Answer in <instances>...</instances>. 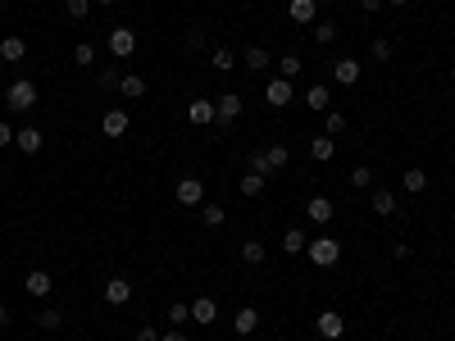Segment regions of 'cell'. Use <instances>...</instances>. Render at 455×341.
<instances>
[{"mask_svg":"<svg viewBox=\"0 0 455 341\" xmlns=\"http://www.w3.org/2000/svg\"><path fill=\"white\" fill-rule=\"evenodd\" d=\"M105 46H110L114 60H132V51H137V32H132V27H110Z\"/></svg>","mask_w":455,"mask_h":341,"instance_id":"obj_4","label":"cell"},{"mask_svg":"<svg viewBox=\"0 0 455 341\" xmlns=\"http://www.w3.org/2000/svg\"><path fill=\"white\" fill-rule=\"evenodd\" d=\"M173 196H178V205L200 210V205H205V182H200V178H182L178 187H173Z\"/></svg>","mask_w":455,"mask_h":341,"instance_id":"obj_5","label":"cell"},{"mask_svg":"<svg viewBox=\"0 0 455 341\" xmlns=\"http://www.w3.org/2000/svg\"><path fill=\"white\" fill-rule=\"evenodd\" d=\"M14 146H18V150H23V155H37V150H41V146H46V132H41V128H32V123H27V128H18V136H14Z\"/></svg>","mask_w":455,"mask_h":341,"instance_id":"obj_12","label":"cell"},{"mask_svg":"<svg viewBox=\"0 0 455 341\" xmlns=\"http://www.w3.org/2000/svg\"><path fill=\"white\" fill-rule=\"evenodd\" d=\"M323 132H328V136H342V132H346V114H342V110H328V114H323Z\"/></svg>","mask_w":455,"mask_h":341,"instance_id":"obj_34","label":"cell"},{"mask_svg":"<svg viewBox=\"0 0 455 341\" xmlns=\"http://www.w3.org/2000/svg\"><path fill=\"white\" fill-rule=\"evenodd\" d=\"M210 64H214V68H219V73H232V68H237L241 60H237V55H232V51H228V46H219V51H214V55H210Z\"/></svg>","mask_w":455,"mask_h":341,"instance_id":"obj_31","label":"cell"},{"mask_svg":"<svg viewBox=\"0 0 455 341\" xmlns=\"http://www.w3.org/2000/svg\"><path fill=\"white\" fill-rule=\"evenodd\" d=\"M9 328V305H0V333Z\"/></svg>","mask_w":455,"mask_h":341,"instance_id":"obj_45","label":"cell"},{"mask_svg":"<svg viewBox=\"0 0 455 341\" xmlns=\"http://www.w3.org/2000/svg\"><path fill=\"white\" fill-rule=\"evenodd\" d=\"M309 155H314L319 164L333 160V155H337V141H333V136H314V141H309Z\"/></svg>","mask_w":455,"mask_h":341,"instance_id":"obj_27","label":"cell"},{"mask_svg":"<svg viewBox=\"0 0 455 341\" xmlns=\"http://www.w3.org/2000/svg\"><path fill=\"white\" fill-rule=\"evenodd\" d=\"M305 246H309V237L301 228H287L283 232V250H287V255H305Z\"/></svg>","mask_w":455,"mask_h":341,"instance_id":"obj_24","label":"cell"},{"mask_svg":"<svg viewBox=\"0 0 455 341\" xmlns=\"http://www.w3.org/2000/svg\"><path fill=\"white\" fill-rule=\"evenodd\" d=\"M137 341H160V333H155V323H141V328H137Z\"/></svg>","mask_w":455,"mask_h":341,"instance_id":"obj_42","label":"cell"},{"mask_svg":"<svg viewBox=\"0 0 455 341\" xmlns=\"http://www.w3.org/2000/svg\"><path fill=\"white\" fill-rule=\"evenodd\" d=\"M269 64H274V60H269L264 46H246V51H241V68H250V73H264Z\"/></svg>","mask_w":455,"mask_h":341,"instance_id":"obj_17","label":"cell"},{"mask_svg":"<svg viewBox=\"0 0 455 341\" xmlns=\"http://www.w3.org/2000/svg\"><path fill=\"white\" fill-rule=\"evenodd\" d=\"M314 328H319V337H323V341H342V333H346V319L337 314V309H323V314L314 319Z\"/></svg>","mask_w":455,"mask_h":341,"instance_id":"obj_6","label":"cell"},{"mask_svg":"<svg viewBox=\"0 0 455 341\" xmlns=\"http://www.w3.org/2000/svg\"><path fill=\"white\" fill-rule=\"evenodd\" d=\"M91 5H101V9H114V5H119V0H91Z\"/></svg>","mask_w":455,"mask_h":341,"instance_id":"obj_47","label":"cell"},{"mask_svg":"<svg viewBox=\"0 0 455 341\" xmlns=\"http://www.w3.org/2000/svg\"><path fill=\"white\" fill-rule=\"evenodd\" d=\"M37 328H41V333H55V328H64V314H60V309H51V305H46L41 314H37Z\"/></svg>","mask_w":455,"mask_h":341,"instance_id":"obj_32","label":"cell"},{"mask_svg":"<svg viewBox=\"0 0 455 341\" xmlns=\"http://www.w3.org/2000/svg\"><path fill=\"white\" fill-rule=\"evenodd\" d=\"M373 214H383V219H387V214H396V196L387 187H373Z\"/></svg>","mask_w":455,"mask_h":341,"instance_id":"obj_28","label":"cell"},{"mask_svg":"<svg viewBox=\"0 0 455 341\" xmlns=\"http://www.w3.org/2000/svg\"><path fill=\"white\" fill-rule=\"evenodd\" d=\"M105 300H110V305H128L132 300V282L128 278H110L105 282Z\"/></svg>","mask_w":455,"mask_h":341,"instance_id":"obj_15","label":"cell"},{"mask_svg":"<svg viewBox=\"0 0 455 341\" xmlns=\"http://www.w3.org/2000/svg\"><path fill=\"white\" fill-rule=\"evenodd\" d=\"M264 191V173H246L241 178V196H259Z\"/></svg>","mask_w":455,"mask_h":341,"instance_id":"obj_37","label":"cell"},{"mask_svg":"<svg viewBox=\"0 0 455 341\" xmlns=\"http://www.w3.org/2000/svg\"><path fill=\"white\" fill-rule=\"evenodd\" d=\"M369 55H373V60H378V64H387V60H392V55H396V46L387 41V37H373V41H369Z\"/></svg>","mask_w":455,"mask_h":341,"instance_id":"obj_33","label":"cell"},{"mask_svg":"<svg viewBox=\"0 0 455 341\" xmlns=\"http://www.w3.org/2000/svg\"><path fill=\"white\" fill-rule=\"evenodd\" d=\"M14 136H18V132L9 128V123H0V146H9V141H14Z\"/></svg>","mask_w":455,"mask_h":341,"instance_id":"obj_44","label":"cell"},{"mask_svg":"<svg viewBox=\"0 0 455 341\" xmlns=\"http://www.w3.org/2000/svg\"><path fill=\"white\" fill-rule=\"evenodd\" d=\"M200 219H205V228H224V219H228V210H224V205H200Z\"/></svg>","mask_w":455,"mask_h":341,"instance_id":"obj_30","label":"cell"},{"mask_svg":"<svg viewBox=\"0 0 455 341\" xmlns=\"http://www.w3.org/2000/svg\"><path fill=\"white\" fill-rule=\"evenodd\" d=\"M333 73H337V82H342V86H355V82H360V60H337Z\"/></svg>","mask_w":455,"mask_h":341,"instance_id":"obj_22","label":"cell"},{"mask_svg":"<svg viewBox=\"0 0 455 341\" xmlns=\"http://www.w3.org/2000/svg\"><path fill=\"white\" fill-rule=\"evenodd\" d=\"M164 319H169V323H173V328H182V323H191V305H182V300H173V305H169V314H164Z\"/></svg>","mask_w":455,"mask_h":341,"instance_id":"obj_35","label":"cell"},{"mask_svg":"<svg viewBox=\"0 0 455 341\" xmlns=\"http://www.w3.org/2000/svg\"><path fill=\"white\" fill-rule=\"evenodd\" d=\"M187 119L196 123V128H210V123H214V101H191L187 105Z\"/></svg>","mask_w":455,"mask_h":341,"instance_id":"obj_19","label":"cell"},{"mask_svg":"<svg viewBox=\"0 0 455 341\" xmlns=\"http://www.w3.org/2000/svg\"><path fill=\"white\" fill-rule=\"evenodd\" d=\"M401 187L410 191V196H419V191L428 187V173H423V169H405V173H401Z\"/></svg>","mask_w":455,"mask_h":341,"instance_id":"obj_25","label":"cell"},{"mask_svg":"<svg viewBox=\"0 0 455 341\" xmlns=\"http://www.w3.org/2000/svg\"><path fill=\"white\" fill-rule=\"evenodd\" d=\"M205 41H210V37H205V27H187V51H191V55H196V51H205Z\"/></svg>","mask_w":455,"mask_h":341,"instance_id":"obj_40","label":"cell"},{"mask_svg":"<svg viewBox=\"0 0 455 341\" xmlns=\"http://www.w3.org/2000/svg\"><path fill=\"white\" fill-rule=\"evenodd\" d=\"M23 291H27V296H37V300H46V296L55 291V278H51L46 269H32V273L23 278Z\"/></svg>","mask_w":455,"mask_h":341,"instance_id":"obj_7","label":"cell"},{"mask_svg":"<svg viewBox=\"0 0 455 341\" xmlns=\"http://www.w3.org/2000/svg\"><path fill=\"white\" fill-rule=\"evenodd\" d=\"M128 128H132V119H128L123 110H110V114L101 119V132H105V136H123Z\"/></svg>","mask_w":455,"mask_h":341,"instance_id":"obj_18","label":"cell"},{"mask_svg":"<svg viewBox=\"0 0 455 341\" xmlns=\"http://www.w3.org/2000/svg\"><path fill=\"white\" fill-rule=\"evenodd\" d=\"M114 64H119V60H114ZM114 64H105L101 73H96V82H101L105 91H110V86H119V77H123V73H119V68H114Z\"/></svg>","mask_w":455,"mask_h":341,"instance_id":"obj_38","label":"cell"},{"mask_svg":"<svg viewBox=\"0 0 455 341\" xmlns=\"http://www.w3.org/2000/svg\"><path fill=\"white\" fill-rule=\"evenodd\" d=\"M264 101L274 105V110L292 105V101H296V96H292V82H287V77H274V82H264Z\"/></svg>","mask_w":455,"mask_h":341,"instance_id":"obj_9","label":"cell"},{"mask_svg":"<svg viewBox=\"0 0 455 341\" xmlns=\"http://www.w3.org/2000/svg\"><path fill=\"white\" fill-rule=\"evenodd\" d=\"M301 55H283V60H278V77H287V82H296V77H301Z\"/></svg>","mask_w":455,"mask_h":341,"instance_id":"obj_29","label":"cell"},{"mask_svg":"<svg viewBox=\"0 0 455 341\" xmlns=\"http://www.w3.org/2000/svg\"><path fill=\"white\" fill-rule=\"evenodd\" d=\"M214 319H219V305H214V300H210V296H196V300H191V323L210 328V323H214Z\"/></svg>","mask_w":455,"mask_h":341,"instance_id":"obj_13","label":"cell"},{"mask_svg":"<svg viewBox=\"0 0 455 341\" xmlns=\"http://www.w3.org/2000/svg\"><path fill=\"white\" fill-rule=\"evenodd\" d=\"M237 119H241V96L237 91L219 96L214 101V123H237Z\"/></svg>","mask_w":455,"mask_h":341,"instance_id":"obj_8","label":"cell"},{"mask_svg":"<svg viewBox=\"0 0 455 341\" xmlns=\"http://www.w3.org/2000/svg\"><path fill=\"white\" fill-rule=\"evenodd\" d=\"M305 110H314V114H328V110H333V91H328L323 82H314V86L305 91Z\"/></svg>","mask_w":455,"mask_h":341,"instance_id":"obj_14","label":"cell"},{"mask_svg":"<svg viewBox=\"0 0 455 341\" xmlns=\"http://www.w3.org/2000/svg\"><path fill=\"white\" fill-rule=\"evenodd\" d=\"M241 264H250V269H255V264H264V241H255V237H250V241H241Z\"/></svg>","mask_w":455,"mask_h":341,"instance_id":"obj_26","label":"cell"},{"mask_svg":"<svg viewBox=\"0 0 455 341\" xmlns=\"http://www.w3.org/2000/svg\"><path fill=\"white\" fill-rule=\"evenodd\" d=\"M232 328H237L241 337H250V333L259 328V309H255V305H241L237 314H232Z\"/></svg>","mask_w":455,"mask_h":341,"instance_id":"obj_16","label":"cell"},{"mask_svg":"<svg viewBox=\"0 0 455 341\" xmlns=\"http://www.w3.org/2000/svg\"><path fill=\"white\" fill-rule=\"evenodd\" d=\"M305 255L314 259L319 269H333L337 259H342V241H337V237H314V241L305 246Z\"/></svg>","mask_w":455,"mask_h":341,"instance_id":"obj_3","label":"cell"},{"mask_svg":"<svg viewBox=\"0 0 455 341\" xmlns=\"http://www.w3.org/2000/svg\"><path fill=\"white\" fill-rule=\"evenodd\" d=\"M160 341H187V337H182V333H178V328H173V333H164Z\"/></svg>","mask_w":455,"mask_h":341,"instance_id":"obj_46","label":"cell"},{"mask_svg":"<svg viewBox=\"0 0 455 341\" xmlns=\"http://www.w3.org/2000/svg\"><path fill=\"white\" fill-rule=\"evenodd\" d=\"M23 55H27V41H23V37H5V41H0V60H5V64H18Z\"/></svg>","mask_w":455,"mask_h":341,"instance_id":"obj_21","label":"cell"},{"mask_svg":"<svg viewBox=\"0 0 455 341\" xmlns=\"http://www.w3.org/2000/svg\"><path fill=\"white\" fill-rule=\"evenodd\" d=\"M64 14L69 18H86L91 14V0H64Z\"/></svg>","mask_w":455,"mask_h":341,"instance_id":"obj_41","label":"cell"},{"mask_svg":"<svg viewBox=\"0 0 455 341\" xmlns=\"http://www.w3.org/2000/svg\"><path fill=\"white\" fill-rule=\"evenodd\" d=\"M337 32H342V27H337V18H314V41L319 46H333Z\"/></svg>","mask_w":455,"mask_h":341,"instance_id":"obj_23","label":"cell"},{"mask_svg":"<svg viewBox=\"0 0 455 341\" xmlns=\"http://www.w3.org/2000/svg\"><path fill=\"white\" fill-rule=\"evenodd\" d=\"M119 96L141 101V96H146V77H141V73H123V77H119Z\"/></svg>","mask_w":455,"mask_h":341,"instance_id":"obj_20","label":"cell"},{"mask_svg":"<svg viewBox=\"0 0 455 341\" xmlns=\"http://www.w3.org/2000/svg\"><path fill=\"white\" fill-rule=\"evenodd\" d=\"M351 187H373V169H369V164H355V169H351Z\"/></svg>","mask_w":455,"mask_h":341,"instance_id":"obj_36","label":"cell"},{"mask_svg":"<svg viewBox=\"0 0 455 341\" xmlns=\"http://www.w3.org/2000/svg\"><path fill=\"white\" fill-rule=\"evenodd\" d=\"M333 214H337V205L328 200V196H314V200L305 205V219L319 223V228H328V223H333Z\"/></svg>","mask_w":455,"mask_h":341,"instance_id":"obj_10","label":"cell"},{"mask_svg":"<svg viewBox=\"0 0 455 341\" xmlns=\"http://www.w3.org/2000/svg\"><path fill=\"white\" fill-rule=\"evenodd\" d=\"M5 105H9L14 114H32V110H37V82H27V77L9 82V91H5Z\"/></svg>","mask_w":455,"mask_h":341,"instance_id":"obj_2","label":"cell"},{"mask_svg":"<svg viewBox=\"0 0 455 341\" xmlns=\"http://www.w3.org/2000/svg\"><path fill=\"white\" fill-rule=\"evenodd\" d=\"M387 5H410V0H387Z\"/></svg>","mask_w":455,"mask_h":341,"instance_id":"obj_48","label":"cell"},{"mask_svg":"<svg viewBox=\"0 0 455 341\" xmlns=\"http://www.w3.org/2000/svg\"><path fill=\"white\" fill-rule=\"evenodd\" d=\"M287 14H292V23L309 27L319 18V0H287Z\"/></svg>","mask_w":455,"mask_h":341,"instance_id":"obj_11","label":"cell"},{"mask_svg":"<svg viewBox=\"0 0 455 341\" xmlns=\"http://www.w3.org/2000/svg\"><path fill=\"white\" fill-rule=\"evenodd\" d=\"M451 82H455V64H451Z\"/></svg>","mask_w":455,"mask_h":341,"instance_id":"obj_49","label":"cell"},{"mask_svg":"<svg viewBox=\"0 0 455 341\" xmlns=\"http://www.w3.org/2000/svg\"><path fill=\"white\" fill-rule=\"evenodd\" d=\"M383 5H387V0H360V9H364V14H378Z\"/></svg>","mask_w":455,"mask_h":341,"instance_id":"obj_43","label":"cell"},{"mask_svg":"<svg viewBox=\"0 0 455 341\" xmlns=\"http://www.w3.org/2000/svg\"><path fill=\"white\" fill-rule=\"evenodd\" d=\"M287 160H292V150H287L283 141H278V146H264V150L250 155V173H264V178H269V173L287 169Z\"/></svg>","mask_w":455,"mask_h":341,"instance_id":"obj_1","label":"cell"},{"mask_svg":"<svg viewBox=\"0 0 455 341\" xmlns=\"http://www.w3.org/2000/svg\"><path fill=\"white\" fill-rule=\"evenodd\" d=\"M73 60L82 64V68H86V64H96V46H91V41H77V46H73Z\"/></svg>","mask_w":455,"mask_h":341,"instance_id":"obj_39","label":"cell"}]
</instances>
